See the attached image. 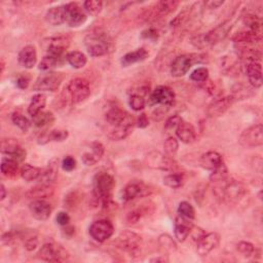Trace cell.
I'll return each mask as SVG.
<instances>
[{
  "label": "cell",
  "mask_w": 263,
  "mask_h": 263,
  "mask_svg": "<svg viewBox=\"0 0 263 263\" xmlns=\"http://www.w3.org/2000/svg\"><path fill=\"white\" fill-rule=\"evenodd\" d=\"M105 119L109 126L106 135L113 141L126 139L133 132L136 124L133 115L118 106L110 107L105 114Z\"/></svg>",
  "instance_id": "6da1fadb"
},
{
  "label": "cell",
  "mask_w": 263,
  "mask_h": 263,
  "mask_svg": "<svg viewBox=\"0 0 263 263\" xmlns=\"http://www.w3.org/2000/svg\"><path fill=\"white\" fill-rule=\"evenodd\" d=\"M115 187V180L107 172L96 174L93 182V195L98 203L103 207H109L112 202V194Z\"/></svg>",
  "instance_id": "7a4b0ae2"
},
{
  "label": "cell",
  "mask_w": 263,
  "mask_h": 263,
  "mask_svg": "<svg viewBox=\"0 0 263 263\" xmlns=\"http://www.w3.org/2000/svg\"><path fill=\"white\" fill-rule=\"evenodd\" d=\"M84 46L92 57H102L113 50L112 39L103 32H92L84 37Z\"/></svg>",
  "instance_id": "3957f363"
},
{
  "label": "cell",
  "mask_w": 263,
  "mask_h": 263,
  "mask_svg": "<svg viewBox=\"0 0 263 263\" xmlns=\"http://www.w3.org/2000/svg\"><path fill=\"white\" fill-rule=\"evenodd\" d=\"M214 193L218 198L229 201H238L246 195V188L243 183L235 179H226L223 182L215 183Z\"/></svg>",
  "instance_id": "277c9868"
},
{
  "label": "cell",
  "mask_w": 263,
  "mask_h": 263,
  "mask_svg": "<svg viewBox=\"0 0 263 263\" xmlns=\"http://www.w3.org/2000/svg\"><path fill=\"white\" fill-rule=\"evenodd\" d=\"M230 28L231 26L228 23H223L220 26H218L215 29H213L212 31L208 32L207 34L194 37L192 42L197 48H199V49H202L208 46L216 45V43L222 41L227 36Z\"/></svg>",
  "instance_id": "5b68a950"
},
{
  "label": "cell",
  "mask_w": 263,
  "mask_h": 263,
  "mask_svg": "<svg viewBox=\"0 0 263 263\" xmlns=\"http://www.w3.org/2000/svg\"><path fill=\"white\" fill-rule=\"evenodd\" d=\"M119 249L129 253L131 256L137 255L142 248V238L136 232L125 230L115 241Z\"/></svg>",
  "instance_id": "8992f818"
},
{
  "label": "cell",
  "mask_w": 263,
  "mask_h": 263,
  "mask_svg": "<svg viewBox=\"0 0 263 263\" xmlns=\"http://www.w3.org/2000/svg\"><path fill=\"white\" fill-rule=\"evenodd\" d=\"M64 74L60 72H46L41 74L35 81L34 90L43 92H55L59 89L64 80Z\"/></svg>",
  "instance_id": "52a82bcc"
},
{
  "label": "cell",
  "mask_w": 263,
  "mask_h": 263,
  "mask_svg": "<svg viewBox=\"0 0 263 263\" xmlns=\"http://www.w3.org/2000/svg\"><path fill=\"white\" fill-rule=\"evenodd\" d=\"M70 40L68 35L55 36L43 40L42 47L46 49L48 55L58 58H66V51L70 45Z\"/></svg>",
  "instance_id": "ba28073f"
},
{
  "label": "cell",
  "mask_w": 263,
  "mask_h": 263,
  "mask_svg": "<svg viewBox=\"0 0 263 263\" xmlns=\"http://www.w3.org/2000/svg\"><path fill=\"white\" fill-rule=\"evenodd\" d=\"M72 103L78 104L85 101L91 95V87L89 82L83 78H74L70 80L67 86Z\"/></svg>",
  "instance_id": "9c48e42d"
},
{
  "label": "cell",
  "mask_w": 263,
  "mask_h": 263,
  "mask_svg": "<svg viewBox=\"0 0 263 263\" xmlns=\"http://www.w3.org/2000/svg\"><path fill=\"white\" fill-rule=\"evenodd\" d=\"M38 258L47 262H63L69 258V253L60 245L45 244L37 253Z\"/></svg>",
  "instance_id": "30bf717a"
},
{
  "label": "cell",
  "mask_w": 263,
  "mask_h": 263,
  "mask_svg": "<svg viewBox=\"0 0 263 263\" xmlns=\"http://www.w3.org/2000/svg\"><path fill=\"white\" fill-rule=\"evenodd\" d=\"M245 148H255L263 144V127L261 124L246 129L239 140Z\"/></svg>",
  "instance_id": "8fae6325"
},
{
  "label": "cell",
  "mask_w": 263,
  "mask_h": 263,
  "mask_svg": "<svg viewBox=\"0 0 263 263\" xmlns=\"http://www.w3.org/2000/svg\"><path fill=\"white\" fill-rule=\"evenodd\" d=\"M114 232L113 224L106 219L95 221L90 227V236L99 243H104L110 239Z\"/></svg>",
  "instance_id": "7c38bea8"
},
{
  "label": "cell",
  "mask_w": 263,
  "mask_h": 263,
  "mask_svg": "<svg viewBox=\"0 0 263 263\" xmlns=\"http://www.w3.org/2000/svg\"><path fill=\"white\" fill-rule=\"evenodd\" d=\"M175 100V93L169 86L160 85L152 92L149 98L151 106L160 105L162 107H170Z\"/></svg>",
  "instance_id": "4fadbf2b"
},
{
  "label": "cell",
  "mask_w": 263,
  "mask_h": 263,
  "mask_svg": "<svg viewBox=\"0 0 263 263\" xmlns=\"http://www.w3.org/2000/svg\"><path fill=\"white\" fill-rule=\"evenodd\" d=\"M0 149H1L2 153L7 154L9 157L16 159L19 163L23 162L26 158V150L16 139H2Z\"/></svg>",
  "instance_id": "5bb4252c"
},
{
  "label": "cell",
  "mask_w": 263,
  "mask_h": 263,
  "mask_svg": "<svg viewBox=\"0 0 263 263\" xmlns=\"http://www.w3.org/2000/svg\"><path fill=\"white\" fill-rule=\"evenodd\" d=\"M148 166L154 169H159L163 171H173L176 168V163L172 156L168 154H162L159 152H151L147 157Z\"/></svg>",
  "instance_id": "9a60e30c"
},
{
  "label": "cell",
  "mask_w": 263,
  "mask_h": 263,
  "mask_svg": "<svg viewBox=\"0 0 263 263\" xmlns=\"http://www.w3.org/2000/svg\"><path fill=\"white\" fill-rule=\"evenodd\" d=\"M150 195V189L141 181L130 182L124 189L123 198L126 201L143 197Z\"/></svg>",
  "instance_id": "2e32d148"
},
{
  "label": "cell",
  "mask_w": 263,
  "mask_h": 263,
  "mask_svg": "<svg viewBox=\"0 0 263 263\" xmlns=\"http://www.w3.org/2000/svg\"><path fill=\"white\" fill-rule=\"evenodd\" d=\"M220 243V237L216 232L206 233L197 243V251L199 256L204 257L209 255L214 249L218 247Z\"/></svg>",
  "instance_id": "e0dca14e"
},
{
  "label": "cell",
  "mask_w": 263,
  "mask_h": 263,
  "mask_svg": "<svg viewBox=\"0 0 263 263\" xmlns=\"http://www.w3.org/2000/svg\"><path fill=\"white\" fill-rule=\"evenodd\" d=\"M195 63V58L193 56L182 55L177 57L171 65V74L174 77L184 76L186 73L192 68Z\"/></svg>",
  "instance_id": "ac0fdd59"
},
{
  "label": "cell",
  "mask_w": 263,
  "mask_h": 263,
  "mask_svg": "<svg viewBox=\"0 0 263 263\" xmlns=\"http://www.w3.org/2000/svg\"><path fill=\"white\" fill-rule=\"evenodd\" d=\"M29 209L32 216L39 221L48 220L53 211L52 204L45 199H33L29 204Z\"/></svg>",
  "instance_id": "d6986e66"
},
{
  "label": "cell",
  "mask_w": 263,
  "mask_h": 263,
  "mask_svg": "<svg viewBox=\"0 0 263 263\" xmlns=\"http://www.w3.org/2000/svg\"><path fill=\"white\" fill-rule=\"evenodd\" d=\"M233 101H235V98L230 96L214 100L207 109L209 118H220L221 115H223L230 108Z\"/></svg>",
  "instance_id": "ffe728a7"
},
{
  "label": "cell",
  "mask_w": 263,
  "mask_h": 263,
  "mask_svg": "<svg viewBox=\"0 0 263 263\" xmlns=\"http://www.w3.org/2000/svg\"><path fill=\"white\" fill-rule=\"evenodd\" d=\"M66 5L68 9V16H67L66 23L69 25V27L76 28L85 23L87 17L78 3L70 2V3H67Z\"/></svg>",
  "instance_id": "44dd1931"
},
{
  "label": "cell",
  "mask_w": 263,
  "mask_h": 263,
  "mask_svg": "<svg viewBox=\"0 0 263 263\" xmlns=\"http://www.w3.org/2000/svg\"><path fill=\"white\" fill-rule=\"evenodd\" d=\"M246 74L249 79L250 84L255 87V89H259L262 86V68L260 62H246V64L243 66Z\"/></svg>",
  "instance_id": "7402d4cb"
},
{
  "label": "cell",
  "mask_w": 263,
  "mask_h": 263,
  "mask_svg": "<svg viewBox=\"0 0 263 263\" xmlns=\"http://www.w3.org/2000/svg\"><path fill=\"white\" fill-rule=\"evenodd\" d=\"M105 149L102 143L95 141L91 144V151H86L82 154L81 160L85 166H94L104 155Z\"/></svg>",
  "instance_id": "603a6c76"
},
{
  "label": "cell",
  "mask_w": 263,
  "mask_h": 263,
  "mask_svg": "<svg viewBox=\"0 0 263 263\" xmlns=\"http://www.w3.org/2000/svg\"><path fill=\"white\" fill-rule=\"evenodd\" d=\"M193 226V220H189V219L178 215L176 220H175V238L177 239L178 242L183 243L189 237Z\"/></svg>",
  "instance_id": "cb8c5ba5"
},
{
  "label": "cell",
  "mask_w": 263,
  "mask_h": 263,
  "mask_svg": "<svg viewBox=\"0 0 263 263\" xmlns=\"http://www.w3.org/2000/svg\"><path fill=\"white\" fill-rule=\"evenodd\" d=\"M67 16H68L67 5L66 4L58 5L50 8L47 11L46 20L49 24L53 26H60L67 21Z\"/></svg>",
  "instance_id": "d4e9b609"
},
{
  "label": "cell",
  "mask_w": 263,
  "mask_h": 263,
  "mask_svg": "<svg viewBox=\"0 0 263 263\" xmlns=\"http://www.w3.org/2000/svg\"><path fill=\"white\" fill-rule=\"evenodd\" d=\"M18 60L21 66L26 69H31L36 65L37 53L34 47L27 46L21 50L18 56Z\"/></svg>",
  "instance_id": "484cf974"
},
{
  "label": "cell",
  "mask_w": 263,
  "mask_h": 263,
  "mask_svg": "<svg viewBox=\"0 0 263 263\" xmlns=\"http://www.w3.org/2000/svg\"><path fill=\"white\" fill-rule=\"evenodd\" d=\"M58 171H59V159L53 158L50 160L48 167L45 170H42L38 181L40 184L52 185L58 176Z\"/></svg>",
  "instance_id": "4316f807"
},
{
  "label": "cell",
  "mask_w": 263,
  "mask_h": 263,
  "mask_svg": "<svg viewBox=\"0 0 263 263\" xmlns=\"http://www.w3.org/2000/svg\"><path fill=\"white\" fill-rule=\"evenodd\" d=\"M176 135L181 140V142L185 144H191L196 141L197 133L194 126L189 123L182 122L180 126L176 130Z\"/></svg>",
  "instance_id": "83f0119b"
},
{
  "label": "cell",
  "mask_w": 263,
  "mask_h": 263,
  "mask_svg": "<svg viewBox=\"0 0 263 263\" xmlns=\"http://www.w3.org/2000/svg\"><path fill=\"white\" fill-rule=\"evenodd\" d=\"M223 162L222 156L216 151H209L203 153L200 156L199 159V165L201 168L208 171L215 170L219 165Z\"/></svg>",
  "instance_id": "f1b7e54d"
},
{
  "label": "cell",
  "mask_w": 263,
  "mask_h": 263,
  "mask_svg": "<svg viewBox=\"0 0 263 263\" xmlns=\"http://www.w3.org/2000/svg\"><path fill=\"white\" fill-rule=\"evenodd\" d=\"M178 5L179 2L175 1V0H163V1H159L154 5L151 14L154 18L165 17L167 14L173 12L178 7Z\"/></svg>",
  "instance_id": "f546056e"
},
{
  "label": "cell",
  "mask_w": 263,
  "mask_h": 263,
  "mask_svg": "<svg viewBox=\"0 0 263 263\" xmlns=\"http://www.w3.org/2000/svg\"><path fill=\"white\" fill-rule=\"evenodd\" d=\"M54 195V189L52 185H47V184H40L32 187L30 191L26 194V197L28 198L32 199H45L49 198Z\"/></svg>",
  "instance_id": "4dcf8cb0"
},
{
  "label": "cell",
  "mask_w": 263,
  "mask_h": 263,
  "mask_svg": "<svg viewBox=\"0 0 263 263\" xmlns=\"http://www.w3.org/2000/svg\"><path fill=\"white\" fill-rule=\"evenodd\" d=\"M148 56H149L148 52L146 51L145 49L141 48V49H138L134 52H131V53H128L127 55H125L122 58L121 62H122V65L124 67H128V66H131L135 63H139V62L146 60L148 58Z\"/></svg>",
  "instance_id": "1f68e13d"
},
{
  "label": "cell",
  "mask_w": 263,
  "mask_h": 263,
  "mask_svg": "<svg viewBox=\"0 0 263 263\" xmlns=\"http://www.w3.org/2000/svg\"><path fill=\"white\" fill-rule=\"evenodd\" d=\"M46 104H47L46 96L43 94H36L35 96H33L31 103L28 107V113L33 118L34 115L42 111V109L46 107Z\"/></svg>",
  "instance_id": "d6a6232c"
},
{
  "label": "cell",
  "mask_w": 263,
  "mask_h": 263,
  "mask_svg": "<svg viewBox=\"0 0 263 263\" xmlns=\"http://www.w3.org/2000/svg\"><path fill=\"white\" fill-rule=\"evenodd\" d=\"M67 62L75 69L83 68L87 63L86 56L78 51H73L67 54Z\"/></svg>",
  "instance_id": "836d02e7"
},
{
  "label": "cell",
  "mask_w": 263,
  "mask_h": 263,
  "mask_svg": "<svg viewBox=\"0 0 263 263\" xmlns=\"http://www.w3.org/2000/svg\"><path fill=\"white\" fill-rule=\"evenodd\" d=\"M65 61H67V57L58 58L51 55H47L46 57H43V59L39 63V69L42 71H49L53 68L58 67L59 65H62Z\"/></svg>",
  "instance_id": "e575fe53"
},
{
  "label": "cell",
  "mask_w": 263,
  "mask_h": 263,
  "mask_svg": "<svg viewBox=\"0 0 263 263\" xmlns=\"http://www.w3.org/2000/svg\"><path fill=\"white\" fill-rule=\"evenodd\" d=\"M41 173H42L41 169L37 167H33L31 165H28V164L24 165L23 168L21 169V176L27 182L38 180Z\"/></svg>",
  "instance_id": "d590c367"
},
{
  "label": "cell",
  "mask_w": 263,
  "mask_h": 263,
  "mask_svg": "<svg viewBox=\"0 0 263 263\" xmlns=\"http://www.w3.org/2000/svg\"><path fill=\"white\" fill-rule=\"evenodd\" d=\"M19 169V162L11 157H5L1 162V173L4 176L12 177L17 174Z\"/></svg>",
  "instance_id": "8d00e7d4"
},
{
  "label": "cell",
  "mask_w": 263,
  "mask_h": 263,
  "mask_svg": "<svg viewBox=\"0 0 263 263\" xmlns=\"http://www.w3.org/2000/svg\"><path fill=\"white\" fill-rule=\"evenodd\" d=\"M32 119H33V124L37 128H43V127H47V126H51L55 122L54 114L52 112H49V111H41L38 114L34 115Z\"/></svg>",
  "instance_id": "74e56055"
},
{
  "label": "cell",
  "mask_w": 263,
  "mask_h": 263,
  "mask_svg": "<svg viewBox=\"0 0 263 263\" xmlns=\"http://www.w3.org/2000/svg\"><path fill=\"white\" fill-rule=\"evenodd\" d=\"M185 182L184 175L181 173H172L164 178V184L170 188H179Z\"/></svg>",
  "instance_id": "f35d334b"
},
{
  "label": "cell",
  "mask_w": 263,
  "mask_h": 263,
  "mask_svg": "<svg viewBox=\"0 0 263 263\" xmlns=\"http://www.w3.org/2000/svg\"><path fill=\"white\" fill-rule=\"evenodd\" d=\"M227 178H228V170H227V167L224 164V162H222L215 170H213L211 175H210V180L213 183L223 182Z\"/></svg>",
  "instance_id": "ab89813d"
},
{
  "label": "cell",
  "mask_w": 263,
  "mask_h": 263,
  "mask_svg": "<svg viewBox=\"0 0 263 263\" xmlns=\"http://www.w3.org/2000/svg\"><path fill=\"white\" fill-rule=\"evenodd\" d=\"M11 121L14 126H17L21 131H23L24 133L29 131V129L31 128V123L29 121L26 116L21 114L20 112H14L11 115Z\"/></svg>",
  "instance_id": "60d3db41"
},
{
  "label": "cell",
  "mask_w": 263,
  "mask_h": 263,
  "mask_svg": "<svg viewBox=\"0 0 263 263\" xmlns=\"http://www.w3.org/2000/svg\"><path fill=\"white\" fill-rule=\"evenodd\" d=\"M178 215L194 221V219L196 217V211L195 208L189 202L181 201L178 207Z\"/></svg>",
  "instance_id": "b9f144b4"
},
{
  "label": "cell",
  "mask_w": 263,
  "mask_h": 263,
  "mask_svg": "<svg viewBox=\"0 0 263 263\" xmlns=\"http://www.w3.org/2000/svg\"><path fill=\"white\" fill-rule=\"evenodd\" d=\"M83 7L87 13L96 16L103 8V2L100 1V0H87V1H84Z\"/></svg>",
  "instance_id": "7bdbcfd3"
},
{
  "label": "cell",
  "mask_w": 263,
  "mask_h": 263,
  "mask_svg": "<svg viewBox=\"0 0 263 263\" xmlns=\"http://www.w3.org/2000/svg\"><path fill=\"white\" fill-rule=\"evenodd\" d=\"M159 246L168 252H174L177 250V245L169 235H162L158 238Z\"/></svg>",
  "instance_id": "ee69618b"
},
{
  "label": "cell",
  "mask_w": 263,
  "mask_h": 263,
  "mask_svg": "<svg viewBox=\"0 0 263 263\" xmlns=\"http://www.w3.org/2000/svg\"><path fill=\"white\" fill-rule=\"evenodd\" d=\"M129 103H130V106L132 107V109L135 110V111H140V110L144 109V107L146 105V101L142 95L134 93L130 97Z\"/></svg>",
  "instance_id": "f6af8a7d"
},
{
  "label": "cell",
  "mask_w": 263,
  "mask_h": 263,
  "mask_svg": "<svg viewBox=\"0 0 263 263\" xmlns=\"http://www.w3.org/2000/svg\"><path fill=\"white\" fill-rule=\"evenodd\" d=\"M208 78H209V70L206 67L197 68L191 74V79L195 82H206Z\"/></svg>",
  "instance_id": "bcb514c9"
},
{
  "label": "cell",
  "mask_w": 263,
  "mask_h": 263,
  "mask_svg": "<svg viewBox=\"0 0 263 263\" xmlns=\"http://www.w3.org/2000/svg\"><path fill=\"white\" fill-rule=\"evenodd\" d=\"M164 148H165L166 153H167L169 156H172V157H173L175 154L177 153L178 148H179V143H178L177 139H176V138H174V137H170V138H168V139L165 141Z\"/></svg>",
  "instance_id": "7dc6e473"
},
{
  "label": "cell",
  "mask_w": 263,
  "mask_h": 263,
  "mask_svg": "<svg viewBox=\"0 0 263 263\" xmlns=\"http://www.w3.org/2000/svg\"><path fill=\"white\" fill-rule=\"evenodd\" d=\"M237 249L244 257H250L255 252L254 245L249 242H240L237 246Z\"/></svg>",
  "instance_id": "c3c4849f"
},
{
  "label": "cell",
  "mask_w": 263,
  "mask_h": 263,
  "mask_svg": "<svg viewBox=\"0 0 263 263\" xmlns=\"http://www.w3.org/2000/svg\"><path fill=\"white\" fill-rule=\"evenodd\" d=\"M68 136H69L68 132L65 130H54L49 133L50 141H55V142L65 141L68 138Z\"/></svg>",
  "instance_id": "681fc988"
},
{
  "label": "cell",
  "mask_w": 263,
  "mask_h": 263,
  "mask_svg": "<svg viewBox=\"0 0 263 263\" xmlns=\"http://www.w3.org/2000/svg\"><path fill=\"white\" fill-rule=\"evenodd\" d=\"M183 122V120L180 118L179 115H173L168 121L166 122L165 125V130L167 132H172V131H176L177 128L180 126V124Z\"/></svg>",
  "instance_id": "f907efd6"
},
{
  "label": "cell",
  "mask_w": 263,
  "mask_h": 263,
  "mask_svg": "<svg viewBox=\"0 0 263 263\" xmlns=\"http://www.w3.org/2000/svg\"><path fill=\"white\" fill-rule=\"evenodd\" d=\"M62 168L64 171L66 172H71L76 168V160L74 159V157H72L70 155L66 156L63 162H62Z\"/></svg>",
  "instance_id": "816d5d0a"
},
{
  "label": "cell",
  "mask_w": 263,
  "mask_h": 263,
  "mask_svg": "<svg viewBox=\"0 0 263 263\" xmlns=\"http://www.w3.org/2000/svg\"><path fill=\"white\" fill-rule=\"evenodd\" d=\"M142 215H143V212L140 209L132 211L131 213L128 214V217H127L128 222L129 223H132V224H134V223L138 222L140 220V219H141Z\"/></svg>",
  "instance_id": "f5cc1de1"
},
{
  "label": "cell",
  "mask_w": 263,
  "mask_h": 263,
  "mask_svg": "<svg viewBox=\"0 0 263 263\" xmlns=\"http://www.w3.org/2000/svg\"><path fill=\"white\" fill-rule=\"evenodd\" d=\"M56 221L61 226H66L70 222V216L66 212H60V213H58L56 217Z\"/></svg>",
  "instance_id": "db71d44e"
},
{
  "label": "cell",
  "mask_w": 263,
  "mask_h": 263,
  "mask_svg": "<svg viewBox=\"0 0 263 263\" xmlns=\"http://www.w3.org/2000/svg\"><path fill=\"white\" fill-rule=\"evenodd\" d=\"M204 235H206V232H204L201 228L195 227V226H193L192 231H191V233H189V236H192L193 241L196 243H197Z\"/></svg>",
  "instance_id": "11a10c76"
},
{
  "label": "cell",
  "mask_w": 263,
  "mask_h": 263,
  "mask_svg": "<svg viewBox=\"0 0 263 263\" xmlns=\"http://www.w3.org/2000/svg\"><path fill=\"white\" fill-rule=\"evenodd\" d=\"M25 248L28 250V251H33L35 248L37 247L38 245V240L35 236H32V237H29L26 241H25Z\"/></svg>",
  "instance_id": "9f6ffc18"
},
{
  "label": "cell",
  "mask_w": 263,
  "mask_h": 263,
  "mask_svg": "<svg viewBox=\"0 0 263 263\" xmlns=\"http://www.w3.org/2000/svg\"><path fill=\"white\" fill-rule=\"evenodd\" d=\"M29 82H30V77L27 76V75H21L17 79V86L21 90H25L28 87Z\"/></svg>",
  "instance_id": "6f0895ef"
},
{
  "label": "cell",
  "mask_w": 263,
  "mask_h": 263,
  "mask_svg": "<svg viewBox=\"0 0 263 263\" xmlns=\"http://www.w3.org/2000/svg\"><path fill=\"white\" fill-rule=\"evenodd\" d=\"M137 126L141 129H144L146 127H148L149 125V121L147 119V115H146L145 113H142L139 118H138V121H137Z\"/></svg>",
  "instance_id": "680465c9"
},
{
  "label": "cell",
  "mask_w": 263,
  "mask_h": 263,
  "mask_svg": "<svg viewBox=\"0 0 263 263\" xmlns=\"http://www.w3.org/2000/svg\"><path fill=\"white\" fill-rule=\"evenodd\" d=\"M142 37L147 38V39H155V38H157V31L154 30V29H152V28H149V29H147V30L143 31Z\"/></svg>",
  "instance_id": "91938a15"
},
{
  "label": "cell",
  "mask_w": 263,
  "mask_h": 263,
  "mask_svg": "<svg viewBox=\"0 0 263 263\" xmlns=\"http://www.w3.org/2000/svg\"><path fill=\"white\" fill-rule=\"evenodd\" d=\"M223 3H224L223 0H211V1H207L204 3V5L210 9H216L218 7H220Z\"/></svg>",
  "instance_id": "94428289"
},
{
  "label": "cell",
  "mask_w": 263,
  "mask_h": 263,
  "mask_svg": "<svg viewBox=\"0 0 263 263\" xmlns=\"http://www.w3.org/2000/svg\"><path fill=\"white\" fill-rule=\"evenodd\" d=\"M62 232H63V235H64L65 237H68V238H70V237H72L73 235H74L75 229H74V227L69 226V224H68V225L64 226V228L62 229Z\"/></svg>",
  "instance_id": "6125c7cd"
},
{
  "label": "cell",
  "mask_w": 263,
  "mask_h": 263,
  "mask_svg": "<svg viewBox=\"0 0 263 263\" xmlns=\"http://www.w3.org/2000/svg\"><path fill=\"white\" fill-rule=\"evenodd\" d=\"M14 240V236L12 232H6L4 233V235L2 236V242L3 244H6V245H9L10 243H12Z\"/></svg>",
  "instance_id": "be15d7a7"
},
{
  "label": "cell",
  "mask_w": 263,
  "mask_h": 263,
  "mask_svg": "<svg viewBox=\"0 0 263 263\" xmlns=\"http://www.w3.org/2000/svg\"><path fill=\"white\" fill-rule=\"evenodd\" d=\"M0 191H1V197H0V199L3 200L6 197V189L4 184H1V186H0Z\"/></svg>",
  "instance_id": "e7e4bbea"
},
{
  "label": "cell",
  "mask_w": 263,
  "mask_h": 263,
  "mask_svg": "<svg viewBox=\"0 0 263 263\" xmlns=\"http://www.w3.org/2000/svg\"><path fill=\"white\" fill-rule=\"evenodd\" d=\"M169 260L165 257H155L150 259V262H168Z\"/></svg>",
  "instance_id": "03108f58"
},
{
  "label": "cell",
  "mask_w": 263,
  "mask_h": 263,
  "mask_svg": "<svg viewBox=\"0 0 263 263\" xmlns=\"http://www.w3.org/2000/svg\"><path fill=\"white\" fill-rule=\"evenodd\" d=\"M3 70H4V61L1 60V72H3Z\"/></svg>",
  "instance_id": "003e7915"
}]
</instances>
